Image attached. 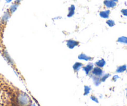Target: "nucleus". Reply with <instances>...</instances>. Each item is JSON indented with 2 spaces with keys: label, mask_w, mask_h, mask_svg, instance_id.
Returning <instances> with one entry per match:
<instances>
[{
  "label": "nucleus",
  "mask_w": 127,
  "mask_h": 106,
  "mask_svg": "<svg viewBox=\"0 0 127 106\" xmlns=\"http://www.w3.org/2000/svg\"><path fill=\"white\" fill-rule=\"evenodd\" d=\"M66 44L68 48H70V49H73L75 47H77L79 45V41H75V40L69 39L68 41H67Z\"/></svg>",
  "instance_id": "1"
},
{
  "label": "nucleus",
  "mask_w": 127,
  "mask_h": 106,
  "mask_svg": "<svg viewBox=\"0 0 127 106\" xmlns=\"http://www.w3.org/2000/svg\"><path fill=\"white\" fill-rule=\"evenodd\" d=\"M92 75L94 76L100 77L103 75V70L101 69V68L97 66L93 68L92 71Z\"/></svg>",
  "instance_id": "2"
},
{
  "label": "nucleus",
  "mask_w": 127,
  "mask_h": 106,
  "mask_svg": "<svg viewBox=\"0 0 127 106\" xmlns=\"http://www.w3.org/2000/svg\"><path fill=\"white\" fill-rule=\"evenodd\" d=\"M103 4L107 8H114L117 6V3L113 1L112 0H105Z\"/></svg>",
  "instance_id": "3"
},
{
  "label": "nucleus",
  "mask_w": 127,
  "mask_h": 106,
  "mask_svg": "<svg viewBox=\"0 0 127 106\" xmlns=\"http://www.w3.org/2000/svg\"><path fill=\"white\" fill-rule=\"evenodd\" d=\"M93 68H94V64L92 63H89L88 64H87L86 66L83 67V70L86 73L87 75H88L89 74V73L92 71Z\"/></svg>",
  "instance_id": "4"
},
{
  "label": "nucleus",
  "mask_w": 127,
  "mask_h": 106,
  "mask_svg": "<svg viewBox=\"0 0 127 106\" xmlns=\"http://www.w3.org/2000/svg\"><path fill=\"white\" fill-rule=\"evenodd\" d=\"M78 58L79 60H84V61H91L94 59L93 57H90V56H88L87 55H85V53H80L79 56H78Z\"/></svg>",
  "instance_id": "5"
},
{
  "label": "nucleus",
  "mask_w": 127,
  "mask_h": 106,
  "mask_svg": "<svg viewBox=\"0 0 127 106\" xmlns=\"http://www.w3.org/2000/svg\"><path fill=\"white\" fill-rule=\"evenodd\" d=\"M110 14V11L105 10L103 11H101L99 15L102 18H103V19H107V18H108V17H109Z\"/></svg>",
  "instance_id": "6"
},
{
  "label": "nucleus",
  "mask_w": 127,
  "mask_h": 106,
  "mask_svg": "<svg viewBox=\"0 0 127 106\" xmlns=\"http://www.w3.org/2000/svg\"><path fill=\"white\" fill-rule=\"evenodd\" d=\"M127 66L126 64H123V65L119 66L118 68H117L116 72L118 73H122L125 72V71H127Z\"/></svg>",
  "instance_id": "7"
},
{
  "label": "nucleus",
  "mask_w": 127,
  "mask_h": 106,
  "mask_svg": "<svg viewBox=\"0 0 127 106\" xmlns=\"http://www.w3.org/2000/svg\"><path fill=\"white\" fill-rule=\"evenodd\" d=\"M83 66V64L80 62H76V63H74V64L73 65V69H74V71L75 72H77L79 71V69Z\"/></svg>",
  "instance_id": "8"
},
{
  "label": "nucleus",
  "mask_w": 127,
  "mask_h": 106,
  "mask_svg": "<svg viewBox=\"0 0 127 106\" xmlns=\"http://www.w3.org/2000/svg\"><path fill=\"white\" fill-rule=\"evenodd\" d=\"M75 6L74 5H71L70 6V8H69V13H68L67 17L68 18H71L72 16L74 15L75 14Z\"/></svg>",
  "instance_id": "9"
},
{
  "label": "nucleus",
  "mask_w": 127,
  "mask_h": 106,
  "mask_svg": "<svg viewBox=\"0 0 127 106\" xmlns=\"http://www.w3.org/2000/svg\"><path fill=\"white\" fill-rule=\"evenodd\" d=\"M106 64V62L104 59H101L100 60L97 61L96 63H95V65L99 67V68H103Z\"/></svg>",
  "instance_id": "10"
},
{
  "label": "nucleus",
  "mask_w": 127,
  "mask_h": 106,
  "mask_svg": "<svg viewBox=\"0 0 127 106\" xmlns=\"http://www.w3.org/2000/svg\"><path fill=\"white\" fill-rule=\"evenodd\" d=\"M117 42L120 43H123V44L127 45V37L125 36H122V37H118L117 39Z\"/></svg>",
  "instance_id": "11"
},
{
  "label": "nucleus",
  "mask_w": 127,
  "mask_h": 106,
  "mask_svg": "<svg viewBox=\"0 0 127 106\" xmlns=\"http://www.w3.org/2000/svg\"><path fill=\"white\" fill-rule=\"evenodd\" d=\"M93 80H94V84L95 85V86H98V85L100 84V83L102 82L100 80V78L98 77V76H94V77H93Z\"/></svg>",
  "instance_id": "12"
},
{
  "label": "nucleus",
  "mask_w": 127,
  "mask_h": 106,
  "mask_svg": "<svg viewBox=\"0 0 127 106\" xmlns=\"http://www.w3.org/2000/svg\"><path fill=\"white\" fill-rule=\"evenodd\" d=\"M18 5H19V4H16V3H14V4H13V5H12L11 6L10 9H9V11H10V13H14V12L16 10L17 8H18Z\"/></svg>",
  "instance_id": "13"
},
{
  "label": "nucleus",
  "mask_w": 127,
  "mask_h": 106,
  "mask_svg": "<svg viewBox=\"0 0 127 106\" xmlns=\"http://www.w3.org/2000/svg\"><path fill=\"white\" fill-rule=\"evenodd\" d=\"M106 23H107V25L109 27H112L115 26V21L113 20H112V19H108V20H107V21H106Z\"/></svg>",
  "instance_id": "14"
},
{
  "label": "nucleus",
  "mask_w": 127,
  "mask_h": 106,
  "mask_svg": "<svg viewBox=\"0 0 127 106\" xmlns=\"http://www.w3.org/2000/svg\"><path fill=\"white\" fill-rule=\"evenodd\" d=\"M90 90H91V88H90L89 86H84V96H87V94H89L90 93Z\"/></svg>",
  "instance_id": "15"
},
{
  "label": "nucleus",
  "mask_w": 127,
  "mask_h": 106,
  "mask_svg": "<svg viewBox=\"0 0 127 106\" xmlns=\"http://www.w3.org/2000/svg\"><path fill=\"white\" fill-rule=\"evenodd\" d=\"M110 76V74H105V75H104L100 78L101 81H102V82H104V81H105V80H107V79Z\"/></svg>",
  "instance_id": "16"
},
{
  "label": "nucleus",
  "mask_w": 127,
  "mask_h": 106,
  "mask_svg": "<svg viewBox=\"0 0 127 106\" xmlns=\"http://www.w3.org/2000/svg\"><path fill=\"white\" fill-rule=\"evenodd\" d=\"M121 13H122L124 16L127 17V9H122V10H121Z\"/></svg>",
  "instance_id": "17"
},
{
  "label": "nucleus",
  "mask_w": 127,
  "mask_h": 106,
  "mask_svg": "<svg viewBox=\"0 0 127 106\" xmlns=\"http://www.w3.org/2000/svg\"><path fill=\"white\" fill-rule=\"evenodd\" d=\"M90 99H91L93 101H94V102H96V103H98V99H97V97H95V96H90Z\"/></svg>",
  "instance_id": "18"
},
{
  "label": "nucleus",
  "mask_w": 127,
  "mask_h": 106,
  "mask_svg": "<svg viewBox=\"0 0 127 106\" xmlns=\"http://www.w3.org/2000/svg\"><path fill=\"white\" fill-rule=\"evenodd\" d=\"M118 78H119V76H118V75H115V76H113V77L112 78V80H113V81H116Z\"/></svg>",
  "instance_id": "19"
},
{
  "label": "nucleus",
  "mask_w": 127,
  "mask_h": 106,
  "mask_svg": "<svg viewBox=\"0 0 127 106\" xmlns=\"http://www.w3.org/2000/svg\"><path fill=\"white\" fill-rule=\"evenodd\" d=\"M21 0H16V1H15V3H16V4H19V2H20Z\"/></svg>",
  "instance_id": "20"
},
{
  "label": "nucleus",
  "mask_w": 127,
  "mask_h": 106,
  "mask_svg": "<svg viewBox=\"0 0 127 106\" xmlns=\"http://www.w3.org/2000/svg\"><path fill=\"white\" fill-rule=\"evenodd\" d=\"M6 1L7 3H10V2L12 0H6Z\"/></svg>",
  "instance_id": "21"
},
{
  "label": "nucleus",
  "mask_w": 127,
  "mask_h": 106,
  "mask_svg": "<svg viewBox=\"0 0 127 106\" xmlns=\"http://www.w3.org/2000/svg\"><path fill=\"white\" fill-rule=\"evenodd\" d=\"M112 1H113L115 2V3H117V2L118 1V0H112Z\"/></svg>",
  "instance_id": "22"
},
{
  "label": "nucleus",
  "mask_w": 127,
  "mask_h": 106,
  "mask_svg": "<svg viewBox=\"0 0 127 106\" xmlns=\"http://www.w3.org/2000/svg\"><path fill=\"white\" fill-rule=\"evenodd\" d=\"M32 106H36V105H35L34 104H32Z\"/></svg>",
  "instance_id": "23"
},
{
  "label": "nucleus",
  "mask_w": 127,
  "mask_h": 106,
  "mask_svg": "<svg viewBox=\"0 0 127 106\" xmlns=\"http://www.w3.org/2000/svg\"></svg>",
  "instance_id": "24"
},
{
  "label": "nucleus",
  "mask_w": 127,
  "mask_h": 106,
  "mask_svg": "<svg viewBox=\"0 0 127 106\" xmlns=\"http://www.w3.org/2000/svg\"></svg>",
  "instance_id": "25"
}]
</instances>
